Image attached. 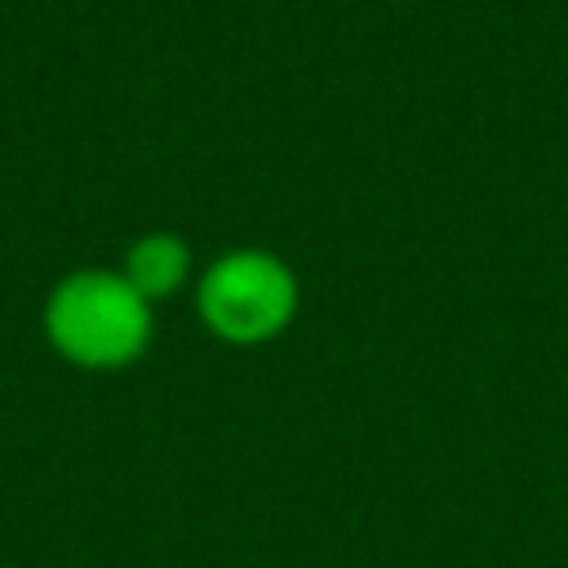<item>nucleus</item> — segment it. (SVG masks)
Masks as SVG:
<instances>
[{"label":"nucleus","instance_id":"obj_1","mask_svg":"<svg viewBox=\"0 0 568 568\" xmlns=\"http://www.w3.org/2000/svg\"><path fill=\"white\" fill-rule=\"evenodd\" d=\"M44 337L80 368H120L146 351L151 302L115 271H71L44 302Z\"/></svg>","mask_w":568,"mask_h":568},{"label":"nucleus","instance_id":"obj_2","mask_svg":"<svg viewBox=\"0 0 568 568\" xmlns=\"http://www.w3.org/2000/svg\"><path fill=\"white\" fill-rule=\"evenodd\" d=\"M200 320L235 346L271 342L297 311V280L293 271L262 248L222 253L195 288Z\"/></svg>","mask_w":568,"mask_h":568},{"label":"nucleus","instance_id":"obj_3","mask_svg":"<svg viewBox=\"0 0 568 568\" xmlns=\"http://www.w3.org/2000/svg\"><path fill=\"white\" fill-rule=\"evenodd\" d=\"M186 271H191V248H186L178 235H169V231H151V235H142V240L129 244L120 275H124L146 302H155V297L178 293L182 280H186Z\"/></svg>","mask_w":568,"mask_h":568}]
</instances>
